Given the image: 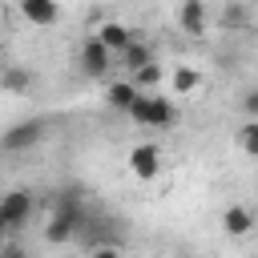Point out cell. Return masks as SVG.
<instances>
[{"label": "cell", "instance_id": "cell-1", "mask_svg": "<svg viewBox=\"0 0 258 258\" xmlns=\"http://www.w3.org/2000/svg\"><path fill=\"white\" fill-rule=\"evenodd\" d=\"M81 218H85V214H81V198H77V189H64V198L56 202V214H52L44 238H48V242H64V238H73L77 226H81Z\"/></svg>", "mask_w": 258, "mask_h": 258}, {"label": "cell", "instance_id": "cell-2", "mask_svg": "<svg viewBox=\"0 0 258 258\" xmlns=\"http://www.w3.org/2000/svg\"><path fill=\"white\" fill-rule=\"evenodd\" d=\"M129 117L137 121V125H169L173 117H177V109H173V101L169 97H161V93H141L137 101H133V109H129Z\"/></svg>", "mask_w": 258, "mask_h": 258}, {"label": "cell", "instance_id": "cell-3", "mask_svg": "<svg viewBox=\"0 0 258 258\" xmlns=\"http://www.w3.org/2000/svg\"><path fill=\"white\" fill-rule=\"evenodd\" d=\"M0 214H4V230L24 226L28 214H32V194H28V189H12V194H4V198H0Z\"/></svg>", "mask_w": 258, "mask_h": 258}, {"label": "cell", "instance_id": "cell-4", "mask_svg": "<svg viewBox=\"0 0 258 258\" xmlns=\"http://www.w3.org/2000/svg\"><path fill=\"white\" fill-rule=\"evenodd\" d=\"M129 169H133L141 181H153V177L161 173V149L149 145V141H145V145H133V149H129Z\"/></svg>", "mask_w": 258, "mask_h": 258}, {"label": "cell", "instance_id": "cell-5", "mask_svg": "<svg viewBox=\"0 0 258 258\" xmlns=\"http://www.w3.org/2000/svg\"><path fill=\"white\" fill-rule=\"evenodd\" d=\"M40 141V121H20V125H12L4 137H0V145L8 149V153H20V149H32Z\"/></svg>", "mask_w": 258, "mask_h": 258}, {"label": "cell", "instance_id": "cell-6", "mask_svg": "<svg viewBox=\"0 0 258 258\" xmlns=\"http://www.w3.org/2000/svg\"><path fill=\"white\" fill-rule=\"evenodd\" d=\"M81 69H85L89 77L109 73V48H105L97 36H89V40H85V48H81Z\"/></svg>", "mask_w": 258, "mask_h": 258}, {"label": "cell", "instance_id": "cell-7", "mask_svg": "<svg viewBox=\"0 0 258 258\" xmlns=\"http://www.w3.org/2000/svg\"><path fill=\"white\" fill-rule=\"evenodd\" d=\"M97 40H101V44H105L109 52H125V48H129V44H133L137 36H133V32H129L125 24H117V20H105V24L97 28Z\"/></svg>", "mask_w": 258, "mask_h": 258}, {"label": "cell", "instance_id": "cell-8", "mask_svg": "<svg viewBox=\"0 0 258 258\" xmlns=\"http://www.w3.org/2000/svg\"><path fill=\"white\" fill-rule=\"evenodd\" d=\"M137 97H141V93L133 89V81H113V85H109V93H105V101H109L113 109H121V113H129Z\"/></svg>", "mask_w": 258, "mask_h": 258}, {"label": "cell", "instance_id": "cell-9", "mask_svg": "<svg viewBox=\"0 0 258 258\" xmlns=\"http://www.w3.org/2000/svg\"><path fill=\"white\" fill-rule=\"evenodd\" d=\"M222 226H226V234L242 238V234H250V230H254V218H250V210H246V206H230V210L222 214Z\"/></svg>", "mask_w": 258, "mask_h": 258}, {"label": "cell", "instance_id": "cell-10", "mask_svg": "<svg viewBox=\"0 0 258 258\" xmlns=\"http://www.w3.org/2000/svg\"><path fill=\"white\" fill-rule=\"evenodd\" d=\"M20 12H24V20H32V24H52V20L60 16L56 4H48V0H24Z\"/></svg>", "mask_w": 258, "mask_h": 258}, {"label": "cell", "instance_id": "cell-11", "mask_svg": "<svg viewBox=\"0 0 258 258\" xmlns=\"http://www.w3.org/2000/svg\"><path fill=\"white\" fill-rule=\"evenodd\" d=\"M177 20H181L185 32H202V24H206V4H202V0H185V4L177 8Z\"/></svg>", "mask_w": 258, "mask_h": 258}, {"label": "cell", "instance_id": "cell-12", "mask_svg": "<svg viewBox=\"0 0 258 258\" xmlns=\"http://www.w3.org/2000/svg\"><path fill=\"white\" fill-rule=\"evenodd\" d=\"M28 85H32V73L20 69V64H8V69L0 73V89H8V93H24Z\"/></svg>", "mask_w": 258, "mask_h": 258}, {"label": "cell", "instance_id": "cell-13", "mask_svg": "<svg viewBox=\"0 0 258 258\" xmlns=\"http://www.w3.org/2000/svg\"><path fill=\"white\" fill-rule=\"evenodd\" d=\"M149 60H153V56H149V48H145V44H141V40H133V44H129V48H125V52H121V64H125V69H129V77H133V73H137V69H145V64H149Z\"/></svg>", "mask_w": 258, "mask_h": 258}, {"label": "cell", "instance_id": "cell-14", "mask_svg": "<svg viewBox=\"0 0 258 258\" xmlns=\"http://www.w3.org/2000/svg\"><path fill=\"white\" fill-rule=\"evenodd\" d=\"M129 81H133V89H137V93H141V89H157V85H161V64H157V60H149V64H145V69H137Z\"/></svg>", "mask_w": 258, "mask_h": 258}, {"label": "cell", "instance_id": "cell-15", "mask_svg": "<svg viewBox=\"0 0 258 258\" xmlns=\"http://www.w3.org/2000/svg\"><path fill=\"white\" fill-rule=\"evenodd\" d=\"M194 89H198V69L177 64L173 69V93H194Z\"/></svg>", "mask_w": 258, "mask_h": 258}, {"label": "cell", "instance_id": "cell-16", "mask_svg": "<svg viewBox=\"0 0 258 258\" xmlns=\"http://www.w3.org/2000/svg\"><path fill=\"white\" fill-rule=\"evenodd\" d=\"M242 149L250 153V157H258V121H250V125H242Z\"/></svg>", "mask_w": 258, "mask_h": 258}, {"label": "cell", "instance_id": "cell-17", "mask_svg": "<svg viewBox=\"0 0 258 258\" xmlns=\"http://www.w3.org/2000/svg\"><path fill=\"white\" fill-rule=\"evenodd\" d=\"M246 16H250V12H246L242 4H230V8L222 12V24H246Z\"/></svg>", "mask_w": 258, "mask_h": 258}, {"label": "cell", "instance_id": "cell-18", "mask_svg": "<svg viewBox=\"0 0 258 258\" xmlns=\"http://www.w3.org/2000/svg\"><path fill=\"white\" fill-rule=\"evenodd\" d=\"M93 258H121L117 246H93Z\"/></svg>", "mask_w": 258, "mask_h": 258}, {"label": "cell", "instance_id": "cell-19", "mask_svg": "<svg viewBox=\"0 0 258 258\" xmlns=\"http://www.w3.org/2000/svg\"><path fill=\"white\" fill-rule=\"evenodd\" d=\"M242 105H246V113H250V117H258V89H254V93H250Z\"/></svg>", "mask_w": 258, "mask_h": 258}, {"label": "cell", "instance_id": "cell-20", "mask_svg": "<svg viewBox=\"0 0 258 258\" xmlns=\"http://www.w3.org/2000/svg\"><path fill=\"white\" fill-rule=\"evenodd\" d=\"M0 258H24V250H16V246H8V250H4Z\"/></svg>", "mask_w": 258, "mask_h": 258}, {"label": "cell", "instance_id": "cell-21", "mask_svg": "<svg viewBox=\"0 0 258 258\" xmlns=\"http://www.w3.org/2000/svg\"><path fill=\"white\" fill-rule=\"evenodd\" d=\"M0 234H4V214H0Z\"/></svg>", "mask_w": 258, "mask_h": 258}, {"label": "cell", "instance_id": "cell-22", "mask_svg": "<svg viewBox=\"0 0 258 258\" xmlns=\"http://www.w3.org/2000/svg\"><path fill=\"white\" fill-rule=\"evenodd\" d=\"M177 258H194V254H177Z\"/></svg>", "mask_w": 258, "mask_h": 258}, {"label": "cell", "instance_id": "cell-23", "mask_svg": "<svg viewBox=\"0 0 258 258\" xmlns=\"http://www.w3.org/2000/svg\"><path fill=\"white\" fill-rule=\"evenodd\" d=\"M254 226H258V222H254Z\"/></svg>", "mask_w": 258, "mask_h": 258}]
</instances>
